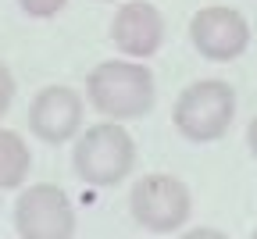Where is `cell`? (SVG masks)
Returning <instances> with one entry per match:
<instances>
[{"mask_svg": "<svg viewBox=\"0 0 257 239\" xmlns=\"http://www.w3.org/2000/svg\"><path fill=\"white\" fill-rule=\"evenodd\" d=\"M86 96L96 107V114H104L111 122H128L143 118L154 107V75L150 68L140 61H100L86 75Z\"/></svg>", "mask_w": 257, "mask_h": 239, "instance_id": "6da1fadb", "label": "cell"}, {"mask_svg": "<svg viewBox=\"0 0 257 239\" xmlns=\"http://www.w3.org/2000/svg\"><path fill=\"white\" fill-rule=\"evenodd\" d=\"M75 175L89 186H118L125 175H133L136 164V143L118 122H100L89 125L72 154Z\"/></svg>", "mask_w": 257, "mask_h": 239, "instance_id": "7a4b0ae2", "label": "cell"}, {"mask_svg": "<svg viewBox=\"0 0 257 239\" xmlns=\"http://www.w3.org/2000/svg\"><path fill=\"white\" fill-rule=\"evenodd\" d=\"M236 114V93L221 79H200L179 93L172 122L189 143H214L232 125Z\"/></svg>", "mask_w": 257, "mask_h": 239, "instance_id": "3957f363", "label": "cell"}, {"mask_svg": "<svg viewBox=\"0 0 257 239\" xmlns=\"http://www.w3.org/2000/svg\"><path fill=\"white\" fill-rule=\"evenodd\" d=\"M128 211H133L140 228H147L154 235H172L186 225V218L193 211V196L182 179L154 172V175L136 179L133 193H128Z\"/></svg>", "mask_w": 257, "mask_h": 239, "instance_id": "277c9868", "label": "cell"}, {"mask_svg": "<svg viewBox=\"0 0 257 239\" xmlns=\"http://www.w3.org/2000/svg\"><path fill=\"white\" fill-rule=\"evenodd\" d=\"M15 232L18 239H72L75 235L72 200L50 182L22 189V196L15 200Z\"/></svg>", "mask_w": 257, "mask_h": 239, "instance_id": "5b68a950", "label": "cell"}, {"mask_svg": "<svg viewBox=\"0 0 257 239\" xmlns=\"http://www.w3.org/2000/svg\"><path fill=\"white\" fill-rule=\"evenodd\" d=\"M189 40L207 61H236L250 43V25L236 8L211 4L189 18Z\"/></svg>", "mask_w": 257, "mask_h": 239, "instance_id": "8992f818", "label": "cell"}, {"mask_svg": "<svg viewBox=\"0 0 257 239\" xmlns=\"http://www.w3.org/2000/svg\"><path fill=\"white\" fill-rule=\"evenodd\" d=\"M29 129L43 143H68L82 129V96L68 86H43L29 104Z\"/></svg>", "mask_w": 257, "mask_h": 239, "instance_id": "52a82bcc", "label": "cell"}, {"mask_svg": "<svg viewBox=\"0 0 257 239\" xmlns=\"http://www.w3.org/2000/svg\"><path fill=\"white\" fill-rule=\"evenodd\" d=\"M111 43L125 54V57H154L165 43V15L147 0H133V4H121L114 11L111 22Z\"/></svg>", "mask_w": 257, "mask_h": 239, "instance_id": "ba28073f", "label": "cell"}, {"mask_svg": "<svg viewBox=\"0 0 257 239\" xmlns=\"http://www.w3.org/2000/svg\"><path fill=\"white\" fill-rule=\"evenodd\" d=\"M29 168H32V157H29L25 140L11 129H0V189L22 186Z\"/></svg>", "mask_w": 257, "mask_h": 239, "instance_id": "9c48e42d", "label": "cell"}, {"mask_svg": "<svg viewBox=\"0 0 257 239\" xmlns=\"http://www.w3.org/2000/svg\"><path fill=\"white\" fill-rule=\"evenodd\" d=\"M68 0H18V8L29 15V18H54L64 11Z\"/></svg>", "mask_w": 257, "mask_h": 239, "instance_id": "30bf717a", "label": "cell"}, {"mask_svg": "<svg viewBox=\"0 0 257 239\" xmlns=\"http://www.w3.org/2000/svg\"><path fill=\"white\" fill-rule=\"evenodd\" d=\"M11 100H15V75L8 72V64L0 61V114L11 107Z\"/></svg>", "mask_w": 257, "mask_h": 239, "instance_id": "8fae6325", "label": "cell"}, {"mask_svg": "<svg viewBox=\"0 0 257 239\" xmlns=\"http://www.w3.org/2000/svg\"><path fill=\"white\" fill-rule=\"evenodd\" d=\"M182 239H225L218 228H193V232H182Z\"/></svg>", "mask_w": 257, "mask_h": 239, "instance_id": "7c38bea8", "label": "cell"}, {"mask_svg": "<svg viewBox=\"0 0 257 239\" xmlns=\"http://www.w3.org/2000/svg\"><path fill=\"white\" fill-rule=\"evenodd\" d=\"M246 143H250V154L257 157V118L250 122V129H246Z\"/></svg>", "mask_w": 257, "mask_h": 239, "instance_id": "4fadbf2b", "label": "cell"}, {"mask_svg": "<svg viewBox=\"0 0 257 239\" xmlns=\"http://www.w3.org/2000/svg\"><path fill=\"white\" fill-rule=\"evenodd\" d=\"M250 239H257V228H253V232H250Z\"/></svg>", "mask_w": 257, "mask_h": 239, "instance_id": "5bb4252c", "label": "cell"}]
</instances>
